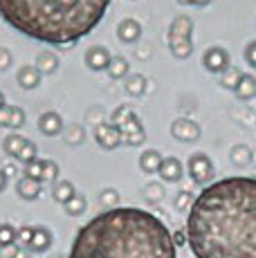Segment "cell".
Returning a JSON list of instances; mask_svg holds the SVG:
<instances>
[{"instance_id": "cell-1", "label": "cell", "mask_w": 256, "mask_h": 258, "mask_svg": "<svg viewBox=\"0 0 256 258\" xmlns=\"http://www.w3.org/2000/svg\"><path fill=\"white\" fill-rule=\"evenodd\" d=\"M196 258H256V177H225L203 188L186 213Z\"/></svg>"}, {"instance_id": "cell-2", "label": "cell", "mask_w": 256, "mask_h": 258, "mask_svg": "<svg viewBox=\"0 0 256 258\" xmlns=\"http://www.w3.org/2000/svg\"><path fill=\"white\" fill-rule=\"evenodd\" d=\"M68 258H178L169 227L151 211L115 207L77 231Z\"/></svg>"}, {"instance_id": "cell-3", "label": "cell", "mask_w": 256, "mask_h": 258, "mask_svg": "<svg viewBox=\"0 0 256 258\" xmlns=\"http://www.w3.org/2000/svg\"><path fill=\"white\" fill-rule=\"evenodd\" d=\"M110 0H0V16L16 32L70 47L97 27Z\"/></svg>"}, {"instance_id": "cell-4", "label": "cell", "mask_w": 256, "mask_h": 258, "mask_svg": "<svg viewBox=\"0 0 256 258\" xmlns=\"http://www.w3.org/2000/svg\"><path fill=\"white\" fill-rule=\"evenodd\" d=\"M194 21L189 16H178L169 27V47L175 58H186L194 52Z\"/></svg>"}, {"instance_id": "cell-5", "label": "cell", "mask_w": 256, "mask_h": 258, "mask_svg": "<svg viewBox=\"0 0 256 258\" xmlns=\"http://www.w3.org/2000/svg\"><path fill=\"white\" fill-rule=\"evenodd\" d=\"M186 168H189V175L196 184H209L211 177H214V162L209 160L207 153H194L186 162Z\"/></svg>"}, {"instance_id": "cell-6", "label": "cell", "mask_w": 256, "mask_h": 258, "mask_svg": "<svg viewBox=\"0 0 256 258\" xmlns=\"http://www.w3.org/2000/svg\"><path fill=\"white\" fill-rule=\"evenodd\" d=\"M119 133H121V142L128 144V146H140V144H144V140H146L144 126H142L140 117H137L135 112L119 126Z\"/></svg>"}, {"instance_id": "cell-7", "label": "cell", "mask_w": 256, "mask_h": 258, "mask_svg": "<svg viewBox=\"0 0 256 258\" xmlns=\"http://www.w3.org/2000/svg\"><path fill=\"white\" fill-rule=\"evenodd\" d=\"M203 63H205V68L209 72L220 74L223 70H227V68H229V54H227V49H225V47L211 45L209 49H205Z\"/></svg>"}, {"instance_id": "cell-8", "label": "cell", "mask_w": 256, "mask_h": 258, "mask_svg": "<svg viewBox=\"0 0 256 258\" xmlns=\"http://www.w3.org/2000/svg\"><path fill=\"white\" fill-rule=\"evenodd\" d=\"M171 135L180 142H196L200 137V126L194 121V119L180 117L171 123Z\"/></svg>"}, {"instance_id": "cell-9", "label": "cell", "mask_w": 256, "mask_h": 258, "mask_svg": "<svg viewBox=\"0 0 256 258\" xmlns=\"http://www.w3.org/2000/svg\"><path fill=\"white\" fill-rule=\"evenodd\" d=\"M95 140L101 148L112 151V148H117L121 144V133H119V128H115L112 123H99V126L95 128Z\"/></svg>"}, {"instance_id": "cell-10", "label": "cell", "mask_w": 256, "mask_h": 258, "mask_svg": "<svg viewBox=\"0 0 256 258\" xmlns=\"http://www.w3.org/2000/svg\"><path fill=\"white\" fill-rule=\"evenodd\" d=\"M110 52H108L106 47H101V45H95V47H90L86 52V66L90 68V70H95V72H101V70H108V66H110Z\"/></svg>"}, {"instance_id": "cell-11", "label": "cell", "mask_w": 256, "mask_h": 258, "mask_svg": "<svg viewBox=\"0 0 256 258\" xmlns=\"http://www.w3.org/2000/svg\"><path fill=\"white\" fill-rule=\"evenodd\" d=\"M157 173H160V177L164 182H180L182 173H184V166H182V162L178 157H164Z\"/></svg>"}, {"instance_id": "cell-12", "label": "cell", "mask_w": 256, "mask_h": 258, "mask_svg": "<svg viewBox=\"0 0 256 258\" xmlns=\"http://www.w3.org/2000/svg\"><path fill=\"white\" fill-rule=\"evenodd\" d=\"M117 36H119V41H124V43L140 41L142 25L137 23V21H133V18H126V21H121L119 25H117Z\"/></svg>"}, {"instance_id": "cell-13", "label": "cell", "mask_w": 256, "mask_h": 258, "mask_svg": "<svg viewBox=\"0 0 256 258\" xmlns=\"http://www.w3.org/2000/svg\"><path fill=\"white\" fill-rule=\"evenodd\" d=\"M38 128H41V133L47 137L58 135V133L63 131L61 115H56V112H45V115H41V119H38Z\"/></svg>"}, {"instance_id": "cell-14", "label": "cell", "mask_w": 256, "mask_h": 258, "mask_svg": "<svg viewBox=\"0 0 256 258\" xmlns=\"http://www.w3.org/2000/svg\"><path fill=\"white\" fill-rule=\"evenodd\" d=\"M50 245H52V234H50V231H47L45 227H34L32 240H29L27 249H32V251H45Z\"/></svg>"}, {"instance_id": "cell-15", "label": "cell", "mask_w": 256, "mask_h": 258, "mask_svg": "<svg viewBox=\"0 0 256 258\" xmlns=\"http://www.w3.org/2000/svg\"><path fill=\"white\" fill-rule=\"evenodd\" d=\"M162 160H164V157H162L160 151H153V148H151V151H144L140 155V168L144 173H157L162 166Z\"/></svg>"}, {"instance_id": "cell-16", "label": "cell", "mask_w": 256, "mask_h": 258, "mask_svg": "<svg viewBox=\"0 0 256 258\" xmlns=\"http://www.w3.org/2000/svg\"><path fill=\"white\" fill-rule=\"evenodd\" d=\"M38 81H41V72H38V68L25 66V68H21V70H18V86L25 88V90L36 88Z\"/></svg>"}, {"instance_id": "cell-17", "label": "cell", "mask_w": 256, "mask_h": 258, "mask_svg": "<svg viewBox=\"0 0 256 258\" xmlns=\"http://www.w3.org/2000/svg\"><path fill=\"white\" fill-rule=\"evenodd\" d=\"M16 188L23 200H36V198L41 196V182L32 180V177H21Z\"/></svg>"}, {"instance_id": "cell-18", "label": "cell", "mask_w": 256, "mask_h": 258, "mask_svg": "<svg viewBox=\"0 0 256 258\" xmlns=\"http://www.w3.org/2000/svg\"><path fill=\"white\" fill-rule=\"evenodd\" d=\"M234 92L238 99H254L256 97V77H252V74H243L238 86L234 88Z\"/></svg>"}, {"instance_id": "cell-19", "label": "cell", "mask_w": 256, "mask_h": 258, "mask_svg": "<svg viewBox=\"0 0 256 258\" xmlns=\"http://www.w3.org/2000/svg\"><path fill=\"white\" fill-rule=\"evenodd\" d=\"M75 184L68 180H61V182H54V188H52V196L56 202H61V205H66L68 200H70L72 196H75Z\"/></svg>"}, {"instance_id": "cell-20", "label": "cell", "mask_w": 256, "mask_h": 258, "mask_svg": "<svg viewBox=\"0 0 256 258\" xmlns=\"http://www.w3.org/2000/svg\"><path fill=\"white\" fill-rule=\"evenodd\" d=\"M229 160L234 162L236 166H247L249 162H252V151H249L245 144H236L229 151Z\"/></svg>"}, {"instance_id": "cell-21", "label": "cell", "mask_w": 256, "mask_h": 258, "mask_svg": "<svg viewBox=\"0 0 256 258\" xmlns=\"http://www.w3.org/2000/svg\"><path fill=\"white\" fill-rule=\"evenodd\" d=\"M38 72L41 74H52L54 70L58 68V58H56V54H52V52H41L38 54Z\"/></svg>"}, {"instance_id": "cell-22", "label": "cell", "mask_w": 256, "mask_h": 258, "mask_svg": "<svg viewBox=\"0 0 256 258\" xmlns=\"http://www.w3.org/2000/svg\"><path fill=\"white\" fill-rule=\"evenodd\" d=\"M126 92L133 94V97H140V94H144L146 90V79L142 77V74H131V77L126 79Z\"/></svg>"}, {"instance_id": "cell-23", "label": "cell", "mask_w": 256, "mask_h": 258, "mask_svg": "<svg viewBox=\"0 0 256 258\" xmlns=\"http://www.w3.org/2000/svg\"><path fill=\"white\" fill-rule=\"evenodd\" d=\"M108 74H110L112 79H124L128 74V61L124 56H112L110 66H108Z\"/></svg>"}, {"instance_id": "cell-24", "label": "cell", "mask_w": 256, "mask_h": 258, "mask_svg": "<svg viewBox=\"0 0 256 258\" xmlns=\"http://www.w3.org/2000/svg\"><path fill=\"white\" fill-rule=\"evenodd\" d=\"M23 144H25V137H23V135H16V133H12V135L5 137L3 148H5V153H7V155H14V157H16L18 151L23 148Z\"/></svg>"}, {"instance_id": "cell-25", "label": "cell", "mask_w": 256, "mask_h": 258, "mask_svg": "<svg viewBox=\"0 0 256 258\" xmlns=\"http://www.w3.org/2000/svg\"><path fill=\"white\" fill-rule=\"evenodd\" d=\"M240 77H243V72L240 70H236V68H227V70H223L220 72V86L223 88H231L234 90L236 86H238V81H240Z\"/></svg>"}, {"instance_id": "cell-26", "label": "cell", "mask_w": 256, "mask_h": 258, "mask_svg": "<svg viewBox=\"0 0 256 258\" xmlns=\"http://www.w3.org/2000/svg\"><path fill=\"white\" fill-rule=\"evenodd\" d=\"M43 173H45V160H34L25 164V177H32L36 182H43Z\"/></svg>"}, {"instance_id": "cell-27", "label": "cell", "mask_w": 256, "mask_h": 258, "mask_svg": "<svg viewBox=\"0 0 256 258\" xmlns=\"http://www.w3.org/2000/svg\"><path fill=\"white\" fill-rule=\"evenodd\" d=\"M36 157H38V155H36V144L29 142V140H25V144H23V148L18 151L16 160H18V162H23V164H29V162H34Z\"/></svg>"}, {"instance_id": "cell-28", "label": "cell", "mask_w": 256, "mask_h": 258, "mask_svg": "<svg viewBox=\"0 0 256 258\" xmlns=\"http://www.w3.org/2000/svg\"><path fill=\"white\" fill-rule=\"evenodd\" d=\"M66 211L70 213V216H79V213H83L86 211V198H83L81 193H75V196L66 202Z\"/></svg>"}, {"instance_id": "cell-29", "label": "cell", "mask_w": 256, "mask_h": 258, "mask_svg": "<svg viewBox=\"0 0 256 258\" xmlns=\"http://www.w3.org/2000/svg\"><path fill=\"white\" fill-rule=\"evenodd\" d=\"M16 245V229L12 225H0V247H9Z\"/></svg>"}, {"instance_id": "cell-30", "label": "cell", "mask_w": 256, "mask_h": 258, "mask_svg": "<svg viewBox=\"0 0 256 258\" xmlns=\"http://www.w3.org/2000/svg\"><path fill=\"white\" fill-rule=\"evenodd\" d=\"M194 200H196V198H194V193H191V191H180L178 196H175V209L189 213L191 205H194Z\"/></svg>"}, {"instance_id": "cell-31", "label": "cell", "mask_w": 256, "mask_h": 258, "mask_svg": "<svg viewBox=\"0 0 256 258\" xmlns=\"http://www.w3.org/2000/svg\"><path fill=\"white\" fill-rule=\"evenodd\" d=\"M131 115H133V108H131V106H119L115 112H112L110 123H112V126H115V128H119L121 123H124V121H126V119L131 117Z\"/></svg>"}, {"instance_id": "cell-32", "label": "cell", "mask_w": 256, "mask_h": 258, "mask_svg": "<svg viewBox=\"0 0 256 258\" xmlns=\"http://www.w3.org/2000/svg\"><path fill=\"white\" fill-rule=\"evenodd\" d=\"M99 202L103 207H110V209H115L117 202H119V193L115 191V188H103L101 196H99Z\"/></svg>"}, {"instance_id": "cell-33", "label": "cell", "mask_w": 256, "mask_h": 258, "mask_svg": "<svg viewBox=\"0 0 256 258\" xmlns=\"http://www.w3.org/2000/svg\"><path fill=\"white\" fill-rule=\"evenodd\" d=\"M32 231H34V227H21V229H16V245L27 247L29 240H32Z\"/></svg>"}, {"instance_id": "cell-34", "label": "cell", "mask_w": 256, "mask_h": 258, "mask_svg": "<svg viewBox=\"0 0 256 258\" xmlns=\"http://www.w3.org/2000/svg\"><path fill=\"white\" fill-rule=\"evenodd\" d=\"M25 123V112L21 108L12 106V117H9V128H21Z\"/></svg>"}, {"instance_id": "cell-35", "label": "cell", "mask_w": 256, "mask_h": 258, "mask_svg": "<svg viewBox=\"0 0 256 258\" xmlns=\"http://www.w3.org/2000/svg\"><path fill=\"white\" fill-rule=\"evenodd\" d=\"M56 177H58V166H56V162L45 160V173H43V182H56Z\"/></svg>"}, {"instance_id": "cell-36", "label": "cell", "mask_w": 256, "mask_h": 258, "mask_svg": "<svg viewBox=\"0 0 256 258\" xmlns=\"http://www.w3.org/2000/svg\"><path fill=\"white\" fill-rule=\"evenodd\" d=\"M68 131H70V135H66V140L70 144H77V142L83 140V128L81 126H70Z\"/></svg>"}, {"instance_id": "cell-37", "label": "cell", "mask_w": 256, "mask_h": 258, "mask_svg": "<svg viewBox=\"0 0 256 258\" xmlns=\"http://www.w3.org/2000/svg\"><path fill=\"white\" fill-rule=\"evenodd\" d=\"M146 196H149L151 200H162V198H164V188L160 184H149L146 186Z\"/></svg>"}, {"instance_id": "cell-38", "label": "cell", "mask_w": 256, "mask_h": 258, "mask_svg": "<svg viewBox=\"0 0 256 258\" xmlns=\"http://www.w3.org/2000/svg\"><path fill=\"white\" fill-rule=\"evenodd\" d=\"M245 58H247V63L256 70V41H252L247 47H245Z\"/></svg>"}, {"instance_id": "cell-39", "label": "cell", "mask_w": 256, "mask_h": 258, "mask_svg": "<svg viewBox=\"0 0 256 258\" xmlns=\"http://www.w3.org/2000/svg\"><path fill=\"white\" fill-rule=\"evenodd\" d=\"M9 66H12V54H9V49L0 47V70H7Z\"/></svg>"}, {"instance_id": "cell-40", "label": "cell", "mask_w": 256, "mask_h": 258, "mask_svg": "<svg viewBox=\"0 0 256 258\" xmlns=\"http://www.w3.org/2000/svg\"><path fill=\"white\" fill-rule=\"evenodd\" d=\"M9 117H12V106L0 108V126H9Z\"/></svg>"}, {"instance_id": "cell-41", "label": "cell", "mask_w": 256, "mask_h": 258, "mask_svg": "<svg viewBox=\"0 0 256 258\" xmlns=\"http://www.w3.org/2000/svg\"><path fill=\"white\" fill-rule=\"evenodd\" d=\"M5 186H7V173H5L3 168H0V191H3Z\"/></svg>"}, {"instance_id": "cell-42", "label": "cell", "mask_w": 256, "mask_h": 258, "mask_svg": "<svg viewBox=\"0 0 256 258\" xmlns=\"http://www.w3.org/2000/svg\"><path fill=\"white\" fill-rule=\"evenodd\" d=\"M184 236H186V234H182V231H178V234H175V238H173L175 247H178V245H182V242H184Z\"/></svg>"}, {"instance_id": "cell-43", "label": "cell", "mask_w": 256, "mask_h": 258, "mask_svg": "<svg viewBox=\"0 0 256 258\" xmlns=\"http://www.w3.org/2000/svg\"><path fill=\"white\" fill-rule=\"evenodd\" d=\"M211 0H189V5H198V7H205V5H209Z\"/></svg>"}, {"instance_id": "cell-44", "label": "cell", "mask_w": 256, "mask_h": 258, "mask_svg": "<svg viewBox=\"0 0 256 258\" xmlns=\"http://www.w3.org/2000/svg\"><path fill=\"white\" fill-rule=\"evenodd\" d=\"M5 106V97H3V92H0V108Z\"/></svg>"}, {"instance_id": "cell-45", "label": "cell", "mask_w": 256, "mask_h": 258, "mask_svg": "<svg viewBox=\"0 0 256 258\" xmlns=\"http://www.w3.org/2000/svg\"><path fill=\"white\" fill-rule=\"evenodd\" d=\"M178 3H180V5H189V0H178Z\"/></svg>"}]
</instances>
